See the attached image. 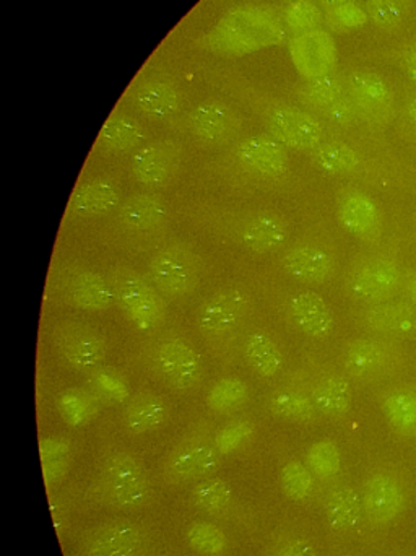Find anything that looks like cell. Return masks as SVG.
Instances as JSON below:
<instances>
[{
	"label": "cell",
	"mask_w": 416,
	"mask_h": 556,
	"mask_svg": "<svg viewBox=\"0 0 416 556\" xmlns=\"http://www.w3.org/2000/svg\"><path fill=\"white\" fill-rule=\"evenodd\" d=\"M337 218L343 230L365 243H376L385 230V218L375 199L355 188L343 189L337 195Z\"/></svg>",
	"instance_id": "cell-12"
},
{
	"label": "cell",
	"mask_w": 416,
	"mask_h": 556,
	"mask_svg": "<svg viewBox=\"0 0 416 556\" xmlns=\"http://www.w3.org/2000/svg\"><path fill=\"white\" fill-rule=\"evenodd\" d=\"M404 267L389 254H371L355 261L345 276V290L360 303H386L395 300L404 288Z\"/></svg>",
	"instance_id": "cell-2"
},
{
	"label": "cell",
	"mask_w": 416,
	"mask_h": 556,
	"mask_svg": "<svg viewBox=\"0 0 416 556\" xmlns=\"http://www.w3.org/2000/svg\"><path fill=\"white\" fill-rule=\"evenodd\" d=\"M191 498L196 508L207 515H223L232 506L231 489L223 480H202L192 490Z\"/></svg>",
	"instance_id": "cell-39"
},
{
	"label": "cell",
	"mask_w": 416,
	"mask_h": 556,
	"mask_svg": "<svg viewBox=\"0 0 416 556\" xmlns=\"http://www.w3.org/2000/svg\"><path fill=\"white\" fill-rule=\"evenodd\" d=\"M285 273L301 283L319 285L332 280L336 261L317 244H301L283 257Z\"/></svg>",
	"instance_id": "cell-23"
},
{
	"label": "cell",
	"mask_w": 416,
	"mask_h": 556,
	"mask_svg": "<svg viewBox=\"0 0 416 556\" xmlns=\"http://www.w3.org/2000/svg\"><path fill=\"white\" fill-rule=\"evenodd\" d=\"M90 492L100 505L129 509L150 498L152 482L139 457L126 451H113L101 457Z\"/></svg>",
	"instance_id": "cell-1"
},
{
	"label": "cell",
	"mask_w": 416,
	"mask_h": 556,
	"mask_svg": "<svg viewBox=\"0 0 416 556\" xmlns=\"http://www.w3.org/2000/svg\"><path fill=\"white\" fill-rule=\"evenodd\" d=\"M254 434V427L249 421H235L228 427L223 428L213 438V446L218 451L219 456H229V454L244 446Z\"/></svg>",
	"instance_id": "cell-47"
},
{
	"label": "cell",
	"mask_w": 416,
	"mask_h": 556,
	"mask_svg": "<svg viewBox=\"0 0 416 556\" xmlns=\"http://www.w3.org/2000/svg\"><path fill=\"white\" fill-rule=\"evenodd\" d=\"M244 311L245 298L241 291H218L199 311V326L209 337L219 339L238 327Z\"/></svg>",
	"instance_id": "cell-22"
},
{
	"label": "cell",
	"mask_w": 416,
	"mask_h": 556,
	"mask_svg": "<svg viewBox=\"0 0 416 556\" xmlns=\"http://www.w3.org/2000/svg\"><path fill=\"white\" fill-rule=\"evenodd\" d=\"M290 313L297 326L314 339L329 337L333 329V313L329 303L316 291H298L291 296Z\"/></svg>",
	"instance_id": "cell-27"
},
{
	"label": "cell",
	"mask_w": 416,
	"mask_h": 556,
	"mask_svg": "<svg viewBox=\"0 0 416 556\" xmlns=\"http://www.w3.org/2000/svg\"><path fill=\"white\" fill-rule=\"evenodd\" d=\"M88 384L98 397L110 402H124L129 399L130 391L126 379L111 368H97L88 376Z\"/></svg>",
	"instance_id": "cell-43"
},
{
	"label": "cell",
	"mask_w": 416,
	"mask_h": 556,
	"mask_svg": "<svg viewBox=\"0 0 416 556\" xmlns=\"http://www.w3.org/2000/svg\"><path fill=\"white\" fill-rule=\"evenodd\" d=\"M294 62L307 80L332 74L336 45L323 29H310L298 36L291 48Z\"/></svg>",
	"instance_id": "cell-20"
},
{
	"label": "cell",
	"mask_w": 416,
	"mask_h": 556,
	"mask_svg": "<svg viewBox=\"0 0 416 556\" xmlns=\"http://www.w3.org/2000/svg\"><path fill=\"white\" fill-rule=\"evenodd\" d=\"M149 273L162 293L182 298L191 294L201 285L204 263L188 244L173 241L153 251L149 261Z\"/></svg>",
	"instance_id": "cell-4"
},
{
	"label": "cell",
	"mask_w": 416,
	"mask_h": 556,
	"mask_svg": "<svg viewBox=\"0 0 416 556\" xmlns=\"http://www.w3.org/2000/svg\"><path fill=\"white\" fill-rule=\"evenodd\" d=\"M249 389L242 379L229 376V378L219 379L210 389L207 404L213 412L226 414L241 407L248 399Z\"/></svg>",
	"instance_id": "cell-40"
},
{
	"label": "cell",
	"mask_w": 416,
	"mask_h": 556,
	"mask_svg": "<svg viewBox=\"0 0 416 556\" xmlns=\"http://www.w3.org/2000/svg\"><path fill=\"white\" fill-rule=\"evenodd\" d=\"M236 240L254 253H268L285 243L287 228L277 215L257 212L239 222L235 230Z\"/></svg>",
	"instance_id": "cell-25"
},
{
	"label": "cell",
	"mask_w": 416,
	"mask_h": 556,
	"mask_svg": "<svg viewBox=\"0 0 416 556\" xmlns=\"http://www.w3.org/2000/svg\"><path fill=\"white\" fill-rule=\"evenodd\" d=\"M262 13V9L231 10V13L219 22L216 41L222 48L232 52H251L259 46L285 41L287 33L283 23L278 16H270L259 23L257 18H261Z\"/></svg>",
	"instance_id": "cell-7"
},
{
	"label": "cell",
	"mask_w": 416,
	"mask_h": 556,
	"mask_svg": "<svg viewBox=\"0 0 416 556\" xmlns=\"http://www.w3.org/2000/svg\"><path fill=\"white\" fill-rule=\"evenodd\" d=\"M121 195L113 182L90 179L72 191L65 207V218H94L113 214L119 205Z\"/></svg>",
	"instance_id": "cell-21"
},
{
	"label": "cell",
	"mask_w": 416,
	"mask_h": 556,
	"mask_svg": "<svg viewBox=\"0 0 416 556\" xmlns=\"http://www.w3.org/2000/svg\"><path fill=\"white\" fill-rule=\"evenodd\" d=\"M280 480L285 495L288 498L294 500V502H303V500L310 498L314 493V489H316L314 473L311 472L310 467L298 463V460L285 464L283 469H281Z\"/></svg>",
	"instance_id": "cell-42"
},
{
	"label": "cell",
	"mask_w": 416,
	"mask_h": 556,
	"mask_svg": "<svg viewBox=\"0 0 416 556\" xmlns=\"http://www.w3.org/2000/svg\"><path fill=\"white\" fill-rule=\"evenodd\" d=\"M58 410L65 424L75 428L85 427L97 418L100 397L91 389H65L59 395Z\"/></svg>",
	"instance_id": "cell-35"
},
{
	"label": "cell",
	"mask_w": 416,
	"mask_h": 556,
	"mask_svg": "<svg viewBox=\"0 0 416 556\" xmlns=\"http://www.w3.org/2000/svg\"><path fill=\"white\" fill-rule=\"evenodd\" d=\"M368 22V12L356 2L332 7L327 13V25L336 31H356V29L365 28Z\"/></svg>",
	"instance_id": "cell-46"
},
{
	"label": "cell",
	"mask_w": 416,
	"mask_h": 556,
	"mask_svg": "<svg viewBox=\"0 0 416 556\" xmlns=\"http://www.w3.org/2000/svg\"><path fill=\"white\" fill-rule=\"evenodd\" d=\"M87 556H142L146 538L130 525H104L88 532L84 539Z\"/></svg>",
	"instance_id": "cell-19"
},
{
	"label": "cell",
	"mask_w": 416,
	"mask_h": 556,
	"mask_svg": "<svg viewBox=\"0 0 416 556\" xmlns=\"http://www.w3.org/2000/svg\"><path fill=\"white\" fill-rule=\"evenodd\" d=\"M311 397H313L319 414L327 415V417H345L352 410V386L343 376L327 375L317 379Z\"/></svg>",
	"instance_id": "cell-33"
},
{
	"label": "cell",
	"mask_w": 416,
	"mask_h": 556,
	"mask_svg": "<svg viewBox=\"0 0 416 556\" xmlns=\"http://www.w3.org/2000/svg\"><path fill=\"white\" fill-rule=\"evenodd\" d=\"M146 132L142 127L123 114H111L97 137V149L108 155H126L142 149Z\"/></svg>",
	"instance_id": "cell-31"
},
{
	"label": "cell",
	"mask_w": 416,
	"mask_h": 556,
	"mask_svg": "<svg viewBox=\"0 0 416 556\" xmlns=\"http://www.w3.org/2000/svg\"><path fill=\"white\" fill-rule=\"evenodd\" d=\"M323 22V13L316 3L298 0L285 13V25L294 31H310Z\"/></svg>",
	"instance_id": "cell-48"
},
{
	"label": "cell",
	"mask_w": 416,
	"mask_h": 556,
	"mask_svg": "<svg viewBox=\"0 0 416 556\" xmlns=\"http://www.w3.org/2000/svg\"><path fill=\"white\" fill-rule=\"evenodd\" d=\"M307 467L314 476L323 480L333 479L342 469V453L333 441L314 443L306 454Z\"/></svg>",
	"instance_id": "cell-41"
},
{
	"label": "cell",
	"mask_w": 416,
	"mask_h": 556,
	"mask_svg": "<svg viewBox=\"0 0 416 556\" xmlns=\"http://www.w3.org/2000/svg\"><path fill=\"white\" fill-rule=\"evenodd\" d=\"M52 342L59 355L78 371L100 368L108 352L106 340L85 324H61L52 333Z\"/></svg>",
	"instance_id": "cell-11"
},
{
	"label": "cell",
	"mask_w": 416,
	"mask_h": 556,
	"mask_svg": "<svg viewBox=\"0 0 416 556\" xmlns=\"http://www.w3.org/2000/svg\"><path fill=\"white\" fill-rule=\"evenodd\" d=\"M116 291L117 304L140 332H155L166 317L162 291L147 278L127 267H116L106 276Z\"/></svg>",
	"instance_id": "cell-3"
},
{
	"label": "cell",
	"mask_w": 416,
	"mask_h": 556,
	"mask_svg": "<svg viewBox=\"0 0 416 556\" xmlns=\"http://www.w3.org/2000/svg\"><path fill=\"white\" fill-rule=\"evenodd\" d=\"M343 366L360 381H385L405 368V353L394 339L360 337L346 345Z\"/></svg>",
	"instance_id": "cell-5"
},
{
	"label": "cell",
	"mask_w": 416,
	"mask_h": 556,
	"mask_svg": "<svg viewBox=\"0 0 416 556\" xmlns=\"http://www.w3.org/2000/svg\"><path fill=\"white\" fill-rule=\"evenodd\" d=\"M65 300L85 311H106L117 303L110 278L88 270H72L62 278Z\"/></svg>",
	"instance_id": "cell-18"
},
{
	"label": "cell",
	"mask_w": 416,
	"mask_h": 556,
	"mask_svg": "<svg viewBox=\"0 0 416 556\" xmlns=\"http://www.w3.org/2000/svg\"><path fill=\"white\" fill-rule=\"evenodd\" d=\"M245 362L259 376L272 378L283 368V353L267 332H255L244 345Z\"/></svg>",
	"instance_id": "cell-37"
},
{
	"label": "cell",
	"mask_w": 416,
	"mask_h": 556,
	"mask_svg": "<svg viewBox=\"0 0 416 556\" xmlns=\"http://www.w3.org/2000/svg\"><path fill=\"white\" fill-rule=\"evenodd\" d=\"M117 220L130 233H156L168 222V208L156 195L137 194L123 202L117 211Z\"/></svg>",
	"instance_id": "cell-24"
},
{
	"label": "cell",
	"mask_w": 416,
	"mask_h": 556,
	"mask_svg": "<svg viewBox=\"0 0 416 556\" xmlns=\"http://www.w3.org/2000/svg\"><path fill=\"white\" fill-rule=\"evenodd\" d=\"M320 2L326 3V5L332 9V7L345 5V3H352L355 0H320Z\"/></svg>",
	"instance_id": "cell-53"
},
{
	"label": "cell",
	"mask_w": 416,
	"mask_h": 556,
	"mask_svg": "<svg viewBox=\"0 0 416 556\" xmlns=\"http://www.w3.org/2000/svg\"><path fill=\"white\" fill-rule=\"evenodd\" d=\"M188 542L194 551L205 556H218L228 548V535L210 522L192 525L188 531Z\"/></svg>",
	"instance_id": "cell-44"
},
{
	"label": "cell",
	"mask_w": 416,
	"mask_h": 556,
	"mask_svg": "<svg viewBox=\"0 0 416 556\" xmlns=\"http://www.w3.org/2000/svg\"><path fill=\"white\" fill-rule=\"evenodd\" d=\"M298 100L326 117L332 126L340 129L352 126L355 113L346 94L345 78L329 74L307 80L298 88Z\"/></svg>",
	"instance_id": "cell-10"
},
{
	"label": "cell",
	"mask_w": 416,
	"mask_h": 556,
	"mask_svg": "<svg viewBox=\"0 0 416 556\" xmlns=\"http://www.w3.org/2000/svg\"><path fill=\"white\" fill-rule=\"evenodd\" d=\"M311 160L317 168L332 176H369L373 172L365 153L339 140L320 143L311 152Z\"/></svg>",
	"instance_id": "cell-26"
},
{
	"label": "cell",
	"mask_w": 416,
	"mask_h": 556,
	"mask_svg": "<svg viewBox=\"0 0 416 556\" xmlns=\"http://www.w3.org/2000/svg\"><path fill=\"white\" fill-rule=\"evenodd\" d=\"M267 408L275 417L294 424H310L319 417L313 397L294 389H281L270 394L267 399Z\"/></svg>",
	"instance_id": "cell-36"
},
{
	"label": "cell",
	"mask_w": 416,
	"mask_h": 556,
	"mask_svg": "<svg viewBox=\"0 0 416 556\" xmlns=\"http://www.w3.org/2000/svg\"><path fill=\"white\" fill-rule=\"evenodd\" d=\"M181 166V150L176 143H147L130 159L129 169L140 185L162 189L172 185Z\"/></svg>",
	"instance_id": "cell-14"
},
{
	"label": "cell",
	"mask_w": 416,
	"mask_h": 556,
	"mask_svg": "<svg viewBox=\"0 0 416 556\" xmlns=\"http://www.w3.org/2000/svg\"><path fill=\"white\" fill-rule=\"evenodd\" d=\"M369 22L381 29H395L407 16V0H368Z\"/></svg>",
	"instance_id": "cell-45"
},
{
	"label": "cell",
	"mask_w": 416,
	"mask_h": 556,
	"mask_svg": "<svg viewBox=\"0 0 416 556\" xmlns=\"http://www.w3.org/2000/svg\"><path fill=\"white\" fill-rule=\"evenodd\" d=\"M136 103L142 113L156 121H168L178 114L181 97L175 85L166 81H149L139 88Z\"/></svg>",
	"instance_id": "cell-34"
},
{
	"label": "cell",
	"mask_w": 416,
	"mask_h": 556,
	"mask_svg": "<svg viewBox=\"0 0 416 556\" xmlns=\"http://www.w3.org/2000/svg\"><path fill=\"white\" fill-rule=\"evenodd\" d=\"M399 64H401V68L405 72V75L416 84V41L411 42V45L402 49Z\"/></svg>",
	"instance_id": "cell-50"
},
{
	"label": "cell",
	"mask_w": 416,
	"mask_h": 556,
	"mask_svg": "<svg viewBox=\"0 0 416 556\" xmlns=\"http://www.w3.org/2000/svg\"><path fill=\"white\" fill-rule=\"evenodd\" d=\"M399 298L404 300L405 303L412 304V306L416 307V273L411 274V276L405 278L404 288H402Z\"/></svg>",
	"instance_id": "cell-51"
},
{
	"label": "cell",
	"mask_w": 416,
	"mask_h": 556,
	"mask_svg": "<svg viewBox=\"0 0 416 556\" xmlns=\"http://www.w3.org/2000/svg\"><path fill=\"white\" fill-rule=\"evenodd\" d=\"M218 451L202 434H191L179 441L165 464L166 479L172 482H191L209 476L218 464Z\"/></svg>",
	"instance_id": "cell-15"
},
{
	"label": "cell",
	"mask_w": 416,
	"mask_h": 556,
	"mask_svg": "<svg viewBox=\"0 0 416 556\" xmlns=\"http://www.w3.org/2000/svg\"><path fill=\"white\" fill-rule=\"evenodd\" d=\"M379 404L395 433L416 441V382L388 389L379 395Z\"/></svg>",
	"instance_id": "cell-29"
},
{
	"label": "cell",
	"mask_w": 416,
	"mask_h": 556,
	"mask_svg": "<svg viewBox=\"0 0 416 556\" xmlns=\"http://www.w3.org/2000/svg\"><path fill=\"white\" fill-rule=\"evenodd\" d=\"M189 126L198 139L223 143L238 132L239 119L225 104L205 103L192 111Z\"/></svg>",
	"instance_id": "cell-30"
},
{
	"label": "cell",
	"mask_w": 416,
	"mask_h": 556,
	"mask_svg": "<svg viewBox=\"0 0 416 556\" xmlns=\"http://www.w3.org/2000/svg\"><path fill=\"white\" fill-rule=\"evenodd\" d=\"M267 556H317V552L307 539L288 538L277 542Z\"/></svg>",
	"instance_id": "cell-49"
},
{
	"label": "cell",
	"mask_w": 416,
	"mask_h": 556,
	"mask_svg": "<svg viewBox=\"0 0 416 556\" xmlns=\"http://www.w3.org/2000/svg\"><path fill=\"white\" fill-rule=\"evenodd\" d=\"M366 518L379 528L394 525L407 509V490L398 477L376 472L368 477L362 490Z\"/></svg>",
	"instance_id": "cell-13"
},
{
	"label": "cell",
	"mask_w": 416,
	"mask_h": 556,
	"mask_svg": "<svg viewBox=\"0 0 416 556\" xmlns=\"http://www.w3.org/2000/svg\"><path fill=\"white\" fill-rule=\"evenodd\" d=\"M168 418L169 407L166 402L159 395L143 392L124 408L123 424L133 433L147 434L162 430Z\"/></svg>",
	"instance_id": "cell-32"
},
{
	"label": "cell",
	"mask_w": 416,
	"mask_h": 556,
	"mask_svg": "<svg viewBox=\"0 0 416 556\" xmlns=\"http://www.w3.org/2000/svg\"><path fill=\"white\" fill-rule=\"evenodd\" d=\"M39 459L46 483L59 482L71 464V444L62 438L46 437L39 440Z\"/></svg>",
	"instance_id": "cell-38"
},
{
	"label": "cell",
	"mask_w": 416,
	"mask_h": 556,
	"mask_svg": "<svg viewBox=\"0 0 416 556\" xmlns=\"http://www.w3.org/2000/svg\"><path fill=\"white\" fill-rule=\"evenodd\" d=\"M265 124L275 139L300 152H314L320 143L326 142L323 123L307 111L290 104L272 106L265 114Z\"/></svg>",
	"instance_id": "cell-8"
},
{
	"label": "cell",
	"mask_w": 416,
	"mask_h": 556,
	"mask_svg": "<svg viewBox=\"0 0 416 556\" xmlns=\"http://www.w3.org/2000/svg\"><path fill=\"white\" fill-rule=\"evenodd\" d=\"M356 323L375 336L416 339V307L401 298L363 307L356 314Z\"/></svg>",
	"instance_id": "cell-16"
},
{
	"label": "cell",
	"mask_w": 416,
	"mask_h": 556,
	"mask_svg": "<svg viewBox=\"0 0 416 556\" xmlns=\"http://www.w3.org/2000/svg\"><path fill=\"white\" fill-rule=\"evenodd\" d=\"M405 121H407L408 129L416 137V93L412 94L405 103Z\"/></svg>",
	"instance_id": "cell-52"
},
{
	"label": "cell",
	"mask_w": 416,
	"mask_h": 556,
	"mask_svg": "<svg viewBox=\"0 0 416 556\" xmlns=\"http://www.w3.org/2000/svg\"><path fill=\"white\" fill-rule=\"evenodd\" d=\"M346 94L356 117L373 127H386L398 116L391 85L371 71H353L345 77Z\"/></svg>",
	"instance_id": "cell-6"
},
{
	"label": "cell",
	"mask_w": 416,
	"mask_h": 556,
	"mask_svg": "<svg viewBox=\"0 0 416 556\" xmlns=\"http://www.w3.org/2000/svg\"><path fill=\"white\" fill-rule=\"evenodd\" d=\"M327 525L336 534L358 532L365 515L362 496L350 486H336L324 502Z\"/></svg>",
	"instance_id": "cell-28"
},
{
	"label": "cell",
	"mask_w": 416,
	"mask_h": 556,
	"mask_svg": "<svg viewBox=\"0 0 416 556\" xmlns=\"http://www.w3.org/2000/svg\"><path fill=\"white\" fill-rule=\"evenodd\" d=\"M281 2L294 3V2H298V0H281Z\"/></svg>",
	"instance_id": "cell-54"
},
{
	"label": "cell",
	"mask_w": 416,
	"mask_h": 556,
	"mask_svg": "<svg viewBox=\"0 0 416 556\" xmlns=\"http://www.w3.org/2000/svg\"><path fill=\"white\" fill-rule=\"evenodd\" d=\"M159 375L178 391H192L204 379L201 355L181 339H166L153 352Z\"/></svg>",
	"instance_id": "cell-9"
},
{
	"label": "cell",
	"mask_w": 416,
	"mask_h": 556,
	"mask_svg": "<svg viewBox=\"0 0 416 556\" xmlns=\"http://www.w3.org/2000/svg\"><path fill=\"white\" fill-rule=\"evenodd\" d=\"M238 160L245 172L264 179H280L290 172V156L280 140L255 136L238 147Z\"/></svg>",
	"instance_id": "cell-17"
},
{
	"label": "cell",
	"mask_w": 416,
	"mask_h": 556,
	"mask_svg": "<svg viewBox=\"0 0 416 556\" xmlns=\"http://www.w3.org/2000/svg\"><path fill=\"white\" fill-rule=\"evenodd\" d=\"M345 556H352V555H345Z\"/></svg>",
	"instance_id": "cell-55"
}]
</instances>
